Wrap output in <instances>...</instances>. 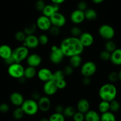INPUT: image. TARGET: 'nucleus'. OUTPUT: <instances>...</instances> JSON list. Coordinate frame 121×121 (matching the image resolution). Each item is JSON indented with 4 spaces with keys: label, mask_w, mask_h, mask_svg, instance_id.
<instances>
[{
    "label": "nucleus",
    "mask_w": 121,
    "mask_h": 121,
    "mask_svg": "<svg viewBox=\"0 0 121 121\" xmlns=\"http://www.w3.org/2000/svg\"><path fill=\"white\" fill-rule=\"evenodd\" d=\"M9 109H10V107H9V104L7 103H3L0 104V112L5 113L9 111Z\"/></svg>",
    "instance_id": "obj_47"
},
{
    "label": "nucleus",
    "mask_w": 121,
    "mask_h": 121,
    "mask_svg": "<svg viewBox=\"0 0 121 121\" xmlns=\"http://www.w3.org/2000/svg\"><path fill=\"white\" fill-rule=\"evenodd\" d=\"M117 90L112 83H106L102 86L99 90V96L102 100L111 102L116 99Z\"/></svg>",
    "instance_id": "obj_2"
},
{
    "label": "nucleus",
    "mask_w": 121,
    "mask_h": 121,
    "mask_svg": "<svg viewBox=\"0 0 121 121\" xmlns=\"http://www.w3.org/2000/svg\"><path fill=\"white\" fill-rule=\"evenodd\" d=\"M77 7V9H78V10H81V11H85L88 9V4H87V3L85 1H80L78 3Z\"/></svg>",
    "instance_id": "obj_44"
},
{
    "label": "nucleus",
    "mask_w": 121,
    "mask_h": 121,
    "mask_svg": "<svg viewBox=\"0 0 121 121\" xmlns=\"http://www.w3.org/2000/svg\"><path fill=\"white\" fill-rule=\"evenodd\" d=\"M20 107L24 114L29 116L36 115L39 110L38 102L32 99L25 100Z\"/></svg>",
    "instance_id": "obj_3"
},
{
    "label": "nucleus",
    "mask_w": 121,
    "mask_h": 121,
    "mask_svg": "<svg viewBox=\"0 0 121 121\" xmlns=\"http://www.w3.org/2000/svg\"><path fill=\"white\" fill-rule=\"evenodd\" d=\"M65 56L71 57L80 55L83 52L84 47L82 46L78 38L68 37L61 41L59 46Z\"/></svg>",
    "instance_id": "obj_1"
},
{
    "label": "nucleus",
    "mask_w": 121,
    "mask_h": 121,
    "mask_svg": "<svg viewBox=\"0 0 121 121\" xmlns=\"http://www.w3.org/2000/svg\"><path fill=\"white\" fill-rule=\"evenodd\" d=\"M75 112H76V110L74 107L71 106H68L66 108H64L62 113L64 115L65 117H73Z\"/></svg>",
    "instance_id": "obj_30"
},
{
    "label": "nucleus",
    "mask_w": 121,
    "mask_h": 121,
    "mask_svg": "<svg viewBox=\"0 0 121 121\" xmlns=\"http://www.w3.org/2000/svg\"><path fill=\"white\" fill-rule=\"evenodd\" d=\"M96 71H97V65L95 62L90 60H88L82 64L80 69L81 75L83 77H91L93 76L96 73Z\"/></svg>",
    "instance_id": "obj_8"
},
{
    "label": "nucleus",
    "mask_w": 121,
    "mask_h": 121,
    "mask_svg": "<svg viewBox=\"0 0 121 121\" xmlns=\"http://www.w3.org/2000/svg\"><path fill=\"white\" fill-rule=\"evenodd\" d=\"M25 100L24 96L19 92H13L10 96V101L11 104L17 107H20Z\"/></svg>",
    "instance_id": "obj_19"
},
{
    "label": "nucleus",
    "mask_w": 121,
    "mask_h": 121,
    "mask_svg": "<svg viewBox=\"0 0 121 121\" xmlns=\"http://www.w3.org/2000/svg\"><path fill=\"white\" fill-rule=\"evenodd\" d=\"M26 60L28 66L36 68L42 64V58L40 55L34 53L29 54Z\"/></svg>",
    "instance_id": "obj_13"
},
{
    "label": "nucleus",
    "mask_w": 121,
    "mask_h": 121,
    "mask_svg": "<svg viewBox=\"0 0 121 121\" xmlns=\"http://www.w3.org/2000/svg\"><path fill=\"white\" fill-rule=\"evenodd\" d=\"M82 83L85 86H88L91 83L90 77H83L82 80Z\"/></svg>",
    "instance_id": "obj_50"
},
{
    "label": "nucleus",
    "mask_w": 121,
    "mask_h": 121,
    "mask_svg": "<svg viewBox=\"0 0 121 121\" xmlns=\"http://www.w3.org/2000/svg\"><path fill=\"white\" fill-rule=\"evenodd\" d=\"M46 5V4H45V0H37L35 3V9L37 11L42 12Z\"/></svg>",
    "instance_id": "obj_38"
},
{
    "label": "nucleus",
    "mask_w": 121,
    "mask_h": 121,
    "mask_svg": "<svg viewBox=\"0 0 121 121\" xmlns=\"http://www.w3.org/2000/svg\"><path fill=\"white\" fill-rule=\"evenodd\" d=\"M121 108V104L116 99L110 102V110L112 112H117Z\"/></svg>",
    "instance_id": "obj_36"
},
{
    "label": "nucleus",
    "mask_w": 121,
    "mask_h": 121,
    "mask_svg": "<svg viewBox=\"0 0 121 121\" xmlns=\"http://www.w3.org/2000/svg\"><path fill=\"white\" fill-rule=\"evenodd\" d=\"M82 30L77 25L74 26L70 29V33L71 35V36L73 37L79 38L80 35L82 34Z\"/></svg>",
    "instance_id": "obj_35"
},
{
    "label": "nucleus",
    "mask_w": 121,
    "mask_h": 121,
    "mask_svg": "<svg viewBox=\"0 0 121 121\" xmlns=\"http://www.w3.org/2000/svg\"><path fill=\"white\" fill-rule=\"evenodd\" d=\"M65 55L59 46L53 45L51 48L49 60L53 64H59L62 62Z\"/></svg>",
    "instance_id": "obj_5"
},
{
    "label": "nucleus",
    "mask_w": 121,
    "mask_h": 121,
    "mask_svg": "<svg viewBox=\"0 0 121 121\" xmlns=\"http://www.w3.org/2000/svg\"><path fill=\"white\" fill-rule=\"evenodd\" d=\"M78 38L84 48L92 46L95 42L93 36L92 35V34H91L88 32H82V34L80 35Z\"/></svg>",
    "instance_id": "obj_15"
},
{
    "label": "nucleus",
    "mask_w": 121,
    "mask_h": 121,
    "mask_svg": "<svg viewBox=\"0 0 121 121\" xmlns=\"http://www.w3.org/2000/svg\"><path fill=\"white\" fill-rule=\"evenodd\" d=\"M82 58L81 55H77L69 57V65L74 68H77L81 67L82 65Z\"/></svg>",
    "instance_id": "obj_24"
},
{
    "label": "nucleus",
    "mask_w": 121,
    "mask_h": 121,
    "mask_svg": "<svg viewBox=\"0 0 121 121\" xmlns=\"http://www.w3.org/2000/svg\"><path fill=\"white\" fill-rule=\"evenodd\" d=\"M64 108L61 104H58V105L56 106L55 108V112L59 113H62L64 111Z\"/></svg>",
    "instance_id": "obj_49"
},
{
    "label": "nucleus",
    "mask_w": 121,
    "mask_h": 121,
    "mask_svg": "<svg viewBox=\"0 0 121 121\" xmlns=\"http://www.w3.org/2000/svg\"><path fill=\"white\" fill-rule=\"evenodd\" d=\"M18 81H19L21 84H24V82H26V81L27 79L24 76H23V77H22L18 79Z\"/></svg>",
    "instance_id": "obj_54"
},
{
    "label": "nucleus",
    "mask_w": 121,
    "mask_h": 121,
    "mask_svg": "<svg viewBox=\"0 0 121 121\" xmlns=\"http://www.w3.org/2000/svg\"><path fill=\"white\" fill-rule=\"evenodd\" d=\"M38 39H39V44L43 46H45L49 42V38L46 34H41L39 35V36L38 37Z\"/></svg>",
    "instance_id": "obj_40"
},
{
    "label": "nucleus",
    "mask_w": 121,
    "mask_h": 121,
    "mask_svg": "<svg viewBox=\"0 0 121 121\" xmlns=\"http://www.w3.org/2000/svg\"><path fill=\"white\" fill-rule=\"evenodd\" d=\"M100 36L104 40H112L115 35V29L109 24H104L99 27L98 30Z\"/></svg>",
    "instance_id": "obj_7"
},
{
    "label": "nucleus",
    "mask_w": 121,
    "mask_h": 121,
    "mask_svg": "<svg viewBox=\"0 0 121 121\" xmlns=\"http://www.w3.org/2000/svg\"><path fill=\"white\" fill-rule=\"evenodd\" d=\"M93 3L95 4H100L103 3L104 0H91Z\"/></svg>",
    "instance_id": "obj_53"
},
{
    "label": "nucleus",
    "mask_w": 121,
    "mask_h": 121,
    "mask_svg": "<svg viewBox=\"0 0 121 121\" xmlns=\"http://www.w3.org/2000/svg\"><path fill=\"white\" fill-rule=\"evenodd\" d=\"M4 62H5V63L7 65H10L13 64V63H14L15 61L14 60L12 56H11L10 58H8V59H5V60H4Z\"/></svg>",
    "instance_id": "obj_51"
},
{
    "label": "nucleus",
    "mask_w": 121,
    "mask_h": 121,
    "mask_svg": "<svg viewBox=\"0 0 121 121\" xmlns=\"http://www.w3.org/2000/svg\"><path fill=\"white\" fill-rule=\"evenodd\" d=\"M26 36L27 35L24 33L23 31L19 30V31H17L15 34V39L17 41L23 43L24 40H25Z\"/></svg>",
    "instance_id": "obj_37"
},
{
    "label": "nucleus",
    "mask_w": 121,
    "mask_h": 121,
    "mask_svg": "<svg viewBox=\"0 0 121 121\" xmlns=\"http://www.w3.org/2000/svg\"><path fill=\"white\" fill-rule=\"evenodd\" d=\"M29 55V49L26 46H22L16 48L13 51L12 57L15 62L22 63L24 60H26Z\"/></svg>",
    "instance_id": "obj_4"
},
{
    "label": "nucleus",
    "mask_w": 121,
    "mask_h": 121,
    "mask_svg": "<svg viewBox=\"0 0 121 121\" xmlns=\"http://www.w3.org/2000/svg\"><path fill=\"white\" fill-rule=\"evenodd\" d=\"M84 12L85 19L89 21H93L97 18V13L93 9L88 8Z\"/></svg>",
    "instance_id": "obj_25"
},
{
    "label": "nucleus",
    "mask_w": 121,
    "mask_h": 121,
    "mask_svg": "<svg viewBox=\"0 0 121 121\" xmlns=\"http://www.w3.org/2000/svg\"><path fill=\"white\" fill-rule=\"evenodd\" d=\"M37 71L36 68L28 66L27 67L24 68V77L26 79L33 78L37 75Z\"/></svg>",
    "instance_id": "obj_26"
},
{
    "label": "nucleus",
    "mask_w": 121,
    "mask_h": 121,
    "mask_svg": "<svg viewBox=\"0 0 121 121\" xmlns=\"http://www.w3.org/2000/svg\"><path fill=\"white\" fill-rule=\"evenodd\" d=\"M49 33L51 35L53 36H57L59 35L60 33V28L58 27L53 26H52L50 28L49 30H48Z\"/></svg>",
    "instance_id": "obj_41"
},
{
    "label": "nucleus",
    "mask_w": 121,
    "mask_h": 121,
    "mask_svg": "<svg viewBox=\"0 0 121 121\" xmlns=\"http://www.w3.org/2000/svg\"><path fill=\"white\" fill-rule=\"evenodd\" d=\"M100 121H116V116L113 113L108 111L102 113L100 116Z\"/></svg>",
    "instance_id": "obj_27"
},
{
    "label": "nucleus",
    "mask_w": 121,
    "mask_h": 121,
    "mask_svg": "<svg viewBox=\"0 0 121 121\" xmlns=\"http://www.w3.org/2000/svg\"><path fill=\"white\" fill-rule=\"evenodd\" d=\"M56 86L58 87V90H63L67 87V81H65V79L62 80H59V81H56Z\"/></svg>",
    "instance_id": "obj_46"
},
{
    "label": "nucleus",
    "mask_w": 121,
    "mask_h": 121,
    "mask_svg": "<svg viewBox=\"0 0 121 121\" xmlns=\"http://www.w3.org/2000/svg\"><path fill=\"white\" fill-rule=\"evenodd\" d=\"M38 27L36 24V23H33V24H30L24 27L23 32H24L26 35H34L35 32H36Z\"/></svg>",
    "instance_id": "obj_29"
},
{
    "label": "nucleus",
    "mask_w": 121,
    "mask_h": 121,
    "mask_svg": "<svg viewBox=\"0 0 121 121\" xmlns=\"http://www.w3.org/2000/svg\"><path fill=\"white\" fill-rule=\"evenodd\" d=\"M110 55H111V53L110 52L106 50H103L100 53L99 57L103 61H108V60H110Z\"/></svg>",
    "instance_id": "obj_39"
},
{
    "label": "nucleus",
    "mask_w": 121,
    "mask_h": 121,
    "mask_svg": "<svg viewBox=\"0 0 121 121\" xmlns=\"http://www.w3.org/2000/svg\"><path fill=\"white\" fill-rule=\"evenodd\" d=\"M38 104L39 110L42 112H46L51 108V101L48 96H41L38 101Z\"/></svg>",
    "instance_id": "obj_17"
},
{
    "label": "nucleus",
    "mask_w": 121,
    "mask_h": 121,
    "mask_svg": "<svg viewBox=\"0 0 121 121\" xmlns=\"http://www.w3.org/2000/svg\"><path fill=\"white\" fill-rule=\"evenodd\" d=\"M65 1L66 0H51V1L52 2V3L59 5H60V4H63Z\"/></svg>",
    "instance_id": "obj_52"
},
{
    "label": "nucleus",
    "mask_w": 121,
    "mask_h": 121,
    "mask_svg": "<svg viewBox=\"0 0 121 121\" xmlns=\"http://www.w3.org/2000/svg\"><path fill=\"white\" fill-rule=\"evenodd\" d=\"M104 49H105L104 50L108 51V52L111 53L115 50H116L117 49V48H116V44L112 40H107L106 42L105 43V45H104Z\"/></svg>",
    "instance_id": "obj_31"
},
{
    "label": "nucleus",
    "mask_w": 121,
    "mask_h": 121,
    "mask_svg": "<svg viewBox=\"0 0 121 121\" xmlns=\"http://www.w3.org/2000/svg\"><path fill=\"white\" fill-rule=\"evenodd\" d=\"M65 75L63 71L60 69H58L53 73L52 75V80L55 81H58L59 80H62L65 79Z\"/></svg>",
    "instance_id": "obj_32"
},
{
    "label": "nucleus",
    "mask_w": 121,
    "mask_h": 121,
    "mask_svg": "<svg viewBox=\"0 0 121 121\" xmlns=\"http://www.w3.org/2000/svg\"><path fill=\"white\" fill-rule=\"evenodd\" d=\"M108 79L111 82H115L119 80L118 73L114 71L110 73L108 75Z\"/></svg>",
    "instance_id": "obj_42"
},
{
    "label": "nucleus",
    "mask_w": 121,
    "mask_h": 121,
    "mask_svg": "<svg viewBox=\"0 0 121 121\" xmlns=\"http://www.w3.org/2000/svg\"><path fill=\"white\" fill-rule=\"evenodd\" d=\"M39 44L38 37L35 35H27L25 40L23 42V46H26L28 49H34L37 48L39 46Z\"/></svg>",
    "instance_id": "obj_12"
},
{
    "label": "nucleus",
    "mask_w": 121,
    "mask_h": 121,
    "mask_svg": "<svg viewBox=\"0 0 121 121\" xmlns=\"http://www.w3.org/2000/svg\"><path fill=\"white\" fill-rule=\"evenodd\" d=\"M110 62L116 66L121 65V49L117 48L111 53Z\"/></svg>",
    "instance_id": "obj_22"
},
{
    "label": "nucleus",
    "mask_w": 121,
    "mask_h": 121,
    "mask_svg": "<svg viewBox=\"0 0 121 121\" xmlns=\"http://www.w3.org/2000/svg\"><path fill=\"white\" fill-rule=\"evenodd\" d=\"M118 75H119V80L121 81V69H120V71L118 73Z\"/></svg>",
    "instance_id": "obj_55"
},
{
    "label": "nucleus",
    "mask_w": 121,
    "mask_h": 121,
    "mask_svg": "<svg viewBox=\"0 0 121 121\" xmlns=\"http://www.w3.org/2000/svg\"><path fill=\"white\" fill-rule=\"evenodd\" d=\"M49 120V121H65V117L63 113L55 112L50 116Z\"/></svg>",
    "instance_id": "obj_33"
},
{
    "label": "nucleus",
    "mask_w": 121,
    "mask_h": 121,
    "mask_svg": "<svg viewBox=\"0 0 121 121\" xmlns=\"http://www.w3.org/2000/svg\"><path fill=\"white\" fill-rule=\"evenodd\" d=\"M74 121H85L84 114L77 111L75 112L73 117Z\"/></svg>",
    "instance_id": "obj_43"
},
{
    "label": "nucleus",
    "mask_w": 121,
    "mask_h": 121,
    "mask_svg": "<svg viewBox=\"0 0 121 121\" xmlns=\"http://www.w3.org/2000/svg\"><path fill=\"white\" fill-rule=\"evenodd\" d=\"M43 90L44 93L47 96L54 95L58 90L56 81L51 80L45 82L43 87Z\"/></svg>",
    "instance_id": "obj_11"
},
{
    "label": "nucleus",
    "mask_w": 121,
    "mask_h": 121,
    "mask_svg": "<svg viewBox=\"0 0 121 121\" xmlns=\"http://www.w3.org/2000/svg\"><path fill=\"white\" fill-rule=\"evenodd\" d=\"M86 121H100V116L97 112L89 110L84 114Z\"/></svg>",
    "instance_id": "obj_23"
},
{
    "label": "nucleus",
    "mask_w": 121,
    "mask_h": 121,
    "mask_svg": "<svg viewBox=\"0 0 121 121\" xmlns=\"http://www.w3.org/2000/svg\"><path fill=\"white\" fill-rule=\"evenodd\" d=\"M37 75L39 80L42 82H46L52 80L53 72L47 68H42L39 69L37 73Z\"/></svg>",
    "instance_id": "obj_16"
},
{
    "label": "nucleus",
    "mask_w": 121,
    "mask_h": 121,
    "mask_svg": "<svg viewBox=\"0 0 121 121\" xmlns=\"http://www.w3.org/2000/svg\"><path fill=\"white\" fill-rule=\"evenodd\" d=\"M24 113L21 107H17L16 109L14 110L13 112V116L16 120H20L23 117Z\"/></svg>",
    "instance_id": "obj_34"
},
{
    "label": "nucleus",
    "mask_w": 121,
    "mask_h": 121,
    "mask_svg": "<svg viewBox=\"0 0 121 121\" xmlns=\"http://www.w3.org/2000/svg\"><path fill=\"white\" fill-rule=\"evenodd\" d=\"M24 68L21 63L14 62L8 67V74L12 78L19 79L24 76Z\"/></svg>",
    "instance_id": "obj_6"
},
{
    "label": "nucleus",
    "mask_w": 121,
    "mask_h": 121,
    "mask_svg": "<svg viewBox=\"0 0 121 121\" xmlns=\"http://www.w3.org/2000/svg\"><path fill=\"white\" fill-rule=\"evenodd\" d=\"M36 24L38 29L42 31H43V32L48 31L52 26L49 17H48L43 15L39 16L37 18Z\"/></svg>",
    "instance_id": "obj_10"
},
{
    "label": "nucleus",
    "mask_w": 121,
    "mask_h": 121,
    "mask_svg": "<svg viewBox=\"0 0 121 121\" xmlns=\"http://www.w3.org/2000/svg\"><path fill=\"white\" fill-rule=\"evenodd\" d=\"M40 97H41V96L38 91H33V92L31 93V99L34 100L38 102Z\"/></svg>",
    "instance_id": "obj_48"
},
{
    "label": "nucleus",
    "mask_w": 121,
    "mask_h": 121,
    "mask_svg": "<svg viewBox=\"0 0 121 121\" xmlns=\"http://www.w3.org/2000/svg\"><path fill=\"white\" fill-rule=\"evenodd\" d=\"M65 75V76H69V75H72L74 71V68L71 67L70 65H67L64 68V69H62Z\"/></svg>",
    "instance_id": "obj_45"
},
{
    "label": "nucleus",
    "mask_w": 121,
    "mask_h": 121,
    "mask_svg": "<svg viewBox=\"0 0 121 121\" xmlns=\"http://www.w3.org/2000/svg\"><path fill=\"white\" fill-rule=\"evenodd\" d=\"M13 51L9 45H2L0 46V58L5 60L8 58L12 56Z\"/></svg>",
    "instance_id": "obj_21"
},
{
    "label": "nucleus",
    "mask_w": 121,
    "mask_h": 121,
    "mask_svg": "<svg viewBox=\"0 0 121 121\" xmlns=\"http://www.w3.org/2000/svg\"><path fill=\"white\" fill-rule=\"evenodd\" d=\"M70 20L72 23L75 25H78L81 24L85 20L84 12L78 9L74 10L71 13Z\"/></svg>",
    "instance_id": "obj_14"
},
{
    "label": "nucleus",
    "mask_w": 121,
    "mask_h": 121,
    "mask_svg": "<svg viewBox=\"0 0 121 121\" xmlns=\"http://www.w3.org/2000/svg\"><path fill=\"white\" fill-rule=\"evenodd\" d=\"M90 108V104L89 101L86 99H81L79 100L77 104V109L80 112L85 114L87 113Z\"/></svg>",
    "instance_id": "obj_20"
},
{
    "label": "nucleus",
    "mask_w": 121,
    "mask_h": 121,
    "mask_svg": "<svg viewBox=\"0 0 121 121\" xmlns=\"http://www.w3.org/2000/svg\"><path fill=\"white\" fill-rule=\"evenodd\" d=\"M59 9H60L59 5L52 3V4H46L42 13L43 16L48 17H51L55 13L59 11Z\"/></svg>",
    "instance_id": "obj_18"
},
{
    "label": "nucleus",
    "mask_w": 121,
    "mask_h": 121,
    "mask_svg": "<svg viewBox=\"0 0 121 121\" xmlns=\"http://www.w3.org/2000/svg\"><path fill=\"white\" fill-rule=\"evenodd\" d=\"M98 109L101 113L110 111V102L102 100L99 104Z\"/></svg>",
    "instance_id": "obj_28"
},
{
    "label": "nucleus",
    "mask_w": 121,
    "mask_h": 121,
    "mask_svg": "<svg viewBox=\"0 0 121 121\" xmlns=\"http://www.w3.org/2000/svg\"><path fill=\"white\" fill-rule=\"evenodd\" d=\"M39 121H49V119L44 117V118H42L41 119L39 120Z\"/></svg>",
    "instance_id": "obj_56"
},
{
    "label": "nucleus",
    "mask_w": 121,
    "mask_h": 121,
    "mask_svg": "<svg viewBox=\"0 0 121 121\" xmlns=\"http://www.w3.org/2000/svg\"><path fill=\"white\" fill-rule=\"evenodd\" d=\"M50 18L52 26L60 28L64 26L67 22V19L64 15L59 11L55 13Z\"/></svg>",
    "instance_id": "obj_9"
}]
</instances>
